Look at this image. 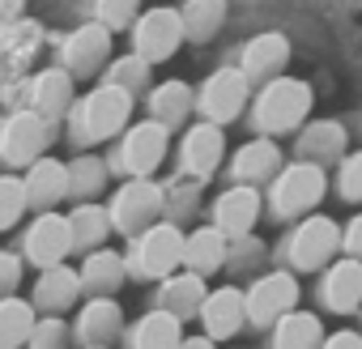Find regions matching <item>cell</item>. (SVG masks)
Here are the masks:
<instances>
[{"label":"cell","mask_w":362,"mask_h":349,"mask_svg":"<svg viewBox=\"0 0 362 349\" xmlns=\"http://www.w3.org/2000/svg\"><path fill=\"white\" fill-rule=\"evenodd\" d=\"M311 85L303 77H273L260 85L256 102H252V124H256V136H281V132H294L307 124L311 115Z\"/></svg>","instance_id":"cell-1"},{"label":"cell","mask_w":362,"mask_h":349,"mask_svg":"<svg viewBox=\"0 0 362 349\" xmlns=\"http://www.w3.org/2000/svg\"><path fill=\"white\" fill-rule=\"evenodd\" d=\"M69 115H73V136H77V145L111 141V136H119V132L128 128V119H132V94L119 90V85H111V81H103V85L90 90L86 98H77Z\"/></svg>","instance_id":"cell-2"},{"label":"cell","mask_w":362,"mask_h":349,"mask_svg":"<svg viewBox=\"0 0 362 349\" xmlns=\"http://www.w3.org/2000/svg\"><path fill=\"white\" fill-rule=\"evenodd\" d=\"M128 243L132 247L124 260H128V273H136V277L158 281V277H170L184 268V230L175 222H153L149 230H141Z\"/></svg>","instance_id":"cell-3"},{"label":"cell","mask_w":362,"mask_h":349,"mask_svg":"<svg viewBox=\"0 0 362 349\" xmlns=\"http://www.w3.org/2000/svg\"><path fill=\"white\" fill-rule=\"evenodd\" d=\"M324 192H328V174H324V166L298 158V162H290V166H281V170L273 174L269 209H273L277 218H307V213L324 201Z\"/></svg>","instance_id":"cell-4"},{"label":"cell","mask_w":362,"mask_h":349,"mask_svg":"<svg viewBox=\"0 0 362 349\" xmlns=\"http://www.w3.org/2000/svg\"><path fill=\"white\" fill-rule=\"evenodd\" d=\"M107 218H111V230L115 235L136 239L141 230H149L162 218V184H153V179H124L111 192Z\"/></svg>","instance_id":"cell-5"},{"label":"cell","mask_w":362,"mask_h":349,"mask_svg":"<svg viewBox=\"0 0 362 349\" xmlns=\"http://www.w3.org/2000/svg\"><path fill=\"white\" fill-rule=\"evenodd\" d=\"M166 149H170V132L158 119H141V124H128L119 132L115 166L128 174V179H149V174L166 162Z\"/></svg>","instance_id":"cell-6"},{"label":"cell","mask_w":362,"mask_h":349,"mask_svg":"<svg viewBox=\"0 0 362 349\" xmlns=\"http://www.w3.org/2000/svg\"><path fill=\"white\" fill-rule=\"evenodd\" d=\"M337 252H341V226L324 213H307L286 239V260L294 264V273H320L332 264Z\"/></svg>","instance_id":"cell-7"},{"label":"cell","mask_w":362,"mask_h":349,"mask_svg":"<svg viewBox=\"0 0 362 349\" xmlns=\"http://www.w3.org/2000/svg\"><path fill=\"white\" fill-rule=\"evenodd\" d=\"M247 98H252V81L243 77V69H218V73H209L205 85L197 90V111H201L205 124L226 128V124H235V119L243 115Z\"/></svg>","instance_id":"cell-8"},{"label":"cell","mask_w":362,"mask_h":349,"mask_svg":"<svg viewBox=\"0 0 362 349\" xmlns=\"http://www.w3.org/2000/svg\"><path fill=\"white\" fill-rule=\"evenodd\" d=\"M298 294H303V290H298V277L286 273V268L256 277V281L243 290L247 324H256V328H273L281 315H290V311L298 307Z\"/></svg>","instance_id":"cell-9"},{"label":"cell","mask_w":362,"mask_h":349,"mask_svg":"<svg viewBox=\"0 0 362 349\" xmlns=\"http://www.w3.org/2000/svg\"><path fill=\"white\" fill-rule=\"evenodd\" d=\"M184 18L179 9H145L132 22V56H141L145 64H162L184 47Z\"/></svg>","instance_id":"cell-10"},{"label":"cell","mask_w":362,"mask_h":349,"mask_svg":"<svg viewBox=\"0 0 362 349\" xmlns=\"http://www.w3.org/2000/svg\"><path fill=\"white\" fill-rule=\"evenodd\" d=\"M52 132H56V128H52L43 115H35V111H13L5 124H0V158L22 170V166L39 162V158L47 153Z\"/></svg>","instance_id":"cell-11"},{"label":"cell","mask_w":362,"mask_h":349,"mask_svg":"<svg viewBox=\"0 0 362 349\" xmlns=\"http://www.w3.org/2000/svg\"><path fill=\"white\" fill-rule=\"evenodd\" d=\"M69 252H73V230H69V218L56 213V209L39 213V218L26 226V235H22V260L35 264L39 273L64 264Z\"/></svg>","instance_id":"cell-12"},{"label":"cell","mask_w":362,"mask_h":349,"mask_svg":"<svg viewBox=\"0 0 362 349\" xmlns=\"http://www.w3.org/2000/svg\"><path fill=\"white\" fill-rule=\"evenodd\" d=\"M107 64H111V30L103 22L77 26L60 47V69H69L73 77H90V73H98Z\"/></svg>","instance_id":"cell-13"},{"label":"cell","mask_w":362,"mask_h":349,"mask_svg":"<svg viewBox=\"0 0 362 349\" xmlns=\"http://www.w3.org/2000/svg\"><path fill=\"white\" fill-rule=\"evenodd\" d=\"M226 158V136L218 124H192L179 136V170L188 179H209Z\"/></svg>","instance_id":"cell-14"},{"label":"cell","mask_w":362,"mask_h":349,"mask_svg":"<svg viewBox=\"0 0 362 349\" xmlns=\"http://www.w3.org/2000/svg\"><path fill=\"white\" fill-rule=\"evenodd\" d=\"M260 192L247 188V184H235L226 188L218 201H214V226L226 235V239H247L260 222Z\"/></svg>","instance_id":"cell-15"},{"label":"cell","mask_w":362,"mask_h":349,"mask_svg":"<svg viewBox=\"0 0 362 349\" xmlns=\"http://www.w3.org/2000/svg\"><path fill=\"white\" fill-rule=\"evenodd\" d=\"M324 277H320V302L328 307V311H337V315H349V311H358L362 307V260H354V256H345V260H332L328 268H320Z\"/></svg>","instance_id":"cell-16"},{"label":"cell","mask_w":362,"mask_h":349,"mask_svg":"<svg viewBox=\"0 0 362 349\" xmlns=\"http://www.w3.org/2000/svg\"><path fill=\"white\" fill-rule=\"evenodd\" d=\"M286 64H290V39L277 35V30H264V35L247 39V47L239 56V69H243V77L252 85H264V81L281 77Z\"/></svg>","instance_id":"cell-17"},{"label":"cell","mask_w":362,"mask_h":349,"mask_svg":"<svg viewBox=\"0 0 362 349\" xmlns=\"http://www.w3.org/2000/svg\"><path fill=\"white\" fill-rule=\"evenodd\" d=\"M73 102H77V94H73V73L69 69H43V73H35V81H30V111L35 115H43L56 128L73 111Z\"/></svg>","instance_id":"cell-18"},{"label":"cell","mask_w":362,"mask_h":349,"mask_svg":"<svg viewBox=\"0 0 362 349\" xmlns=\"http://www.w3.org/2000/svg\"><path fill=\"white\" fill-rule=\"evenodd\" d=\"M22 184H26V201H30V209L47 213V209H56V205L69 196V162H60V158H47V153H43L39 162H30V166H26Z\"/></svg>","instance_id":"cell-19"},{"label":"cell","mask_w":362,"mask_h":349,"mask_svg":"<svg viewBox=\"0 0 362 349\" xmlns=\"http://www.w3.org/2000/svg\"><path fill=\"white\" fill-rule=\"evenodd\" d=\"M201 324H205V336H209V341H230V336H239V328L247 324L243 290H239V285L209 290V298H205V307H201Z\"/></svg>","instance_id":"cell-20"},{"label":"cell","mask_w":362,"mask_h":349,"mask_svg":"<svg viewBox=\"0 0 362 349\" xmlns=\"http://www.w3.org/2000/svg\"><path fill=\"white\" fill-rule=\"evenodd\" d=\"M281 166H286V158H281L277 141L256 136V141L239 145V153L230 158V179H235V184H247V188H256V184H273V174H277Z\"/></svg>","instance_id":"cell-21"},{"label":"cell","mask_w":362,"mask_h":349,"mask_svg":"<svg viewBox=\"0 0 362 349\" xmlns=\"http://www.w3.org/2000/svg\"><path fill=\"white\" fill-rule=\"evenodd\" d=\"M345 153H349V136H345V128L337 119H311V124H303V132H298V158L303 162H315V166L328 170Z\"/></svg>","instance_id":"cell-22"},{"label":"cell","mask_w":362,"mask_h":349,"mask_svg":"<svg viewBox=\"0 0 362 349\" xmlns=\"http://www.w3.org/2000/svg\"><path fill=\"white\" fill-rule=\"evenodd\" d=\"M81 290H90V298H111L132 273H128V260L111 247H94L81 256Z\"/></svg>","instance_id":"cell-23"},{"label":"cell","mask_w":362,"mask_h":349,"mask_svg":"<svg viewBox=\"0 0 362 349\" xmlns=\"http://www.w3.org/2000/svg\"><path fill=\"white\" fill-rule=\"evenodd\" d=\"M145 107H149V119H158L166 132H175V128H184V124L192 119L197 94H192V85H184V81H158V85H149Z\"/></svg>","instance_id":"cell-24"},{"label":"cell","mask_w":362,"mask_h":349,"mask_svg":"<svg viewBox=\"0 0 362 349\" xmlns=\"http://www.w3.org/2000/svg\"><path fill=\"white\" fill-rule=\"evenodd\" d=\"M205 298H209L205 277H201V273H188V268L162 277V285H158V307L170 311L175 319H192V315H201Z\"/></svg>","instance_id":"cell-25"},{"label":"cell","mask_w":362,"mask_h":349,"mask_svg":"<svg viewBox=\"0 0 362 349\" xmlns=\"http://www.w3.org/2000/svg\"><path fill=\"white\" fill-rule=\"evenodd\" d=\"M77 298H81V273H77V268L56 264V268H43V273L35 277V298H30V302H35L43 315H60V311H69Z\"/></svg>","instance_id":"cell-26"},{"label":"cell","mask_w":362,"mask_h":349,"mask_svg":"<svg viewBox=\"0 0 362 349\" xmlns=\"http://www.w3.org/2000/svg\"><path fill=\"white\" fill-rule=\"evenodd\" d=\"M119 332H124V311H119L115 298H90V302L77 311L73 336H77L81 345H111Z\"/></svg>","instance_id":"cell-27"},{"label":"cell","mask_w":362,"mask_h":349,"mask_svg":"<svg viewBox=\"0 0 362 349\" xmlns=\"http://www.w3.org/2000/svg\"><path fill=\"white\" fill-rule=\"evenodd\" d=\"M226 252H230V239L218 226H201V230L184 235V268L188 273H201V277L218 273L226 264Z\"/></svg>","instance_id":"cell-28"},{"label":"cell","mask_w":362,"mask_h":349,"mask_svg":"<svg viewBox=\"0 0 362 349\" xmlns=\"http://www.w3.org/2000/svg\"><path fill=\"white\" fill-rule=\"evenodd\" d=\"M179 341H184V319H175L162 307L145 311L132 324V332H128V345L132 349H179Z\"/></svg>","instance_id":"cell-29"},{"label":"cell","mask_w":362,"mask_h":349,"mask_svg":"<svg viewBox=\"0 0 362 349\" xmlns=\"http://www.w3.org/2000/svg\"><path fill=\"white\" fill-rule=\"evenodd\" d=\"M324 345V324L311 311H290L273 324V349H320Z\"/></svg>","instance_id":"cell-30"},{"label":"cell","mask_w":362,"mask_h":349,"mask_svg":"<svg viewBox=\"0 0 362 349\" xmlns=\"http://www.w3.org/2000/svg\"><path fill=\"white\" fill-rule=\"evenodd\" d=\"M69 218V230H73V252H94V247H103L107 243V235H111V218H107V209L103 205H94V201H81L73 213H64Z\"/></svg>","instance_id":"cell-31"},{"label":"cell","mask_w":362,"mask_h":349,"mask_svg":"<svg viewBox=\"0 0 362 349\" xmlns=\"http://www.w3.org/2000/svg\"><path fill=\"white\" fill-rule=\"evenodd\" d=\"M39 324V307L26 298H0V349H26L30 332Z\"/></svg>","instance_id":"cell-32"},{"label":"cell","mask_w":362,"mask_h":349,"mask_svg":"<svg viewBox=\"0 0 362 349\" xmlns=\"http://www.w3.org/2000/svg\"><path fill=\"white\" fill-rule=\"evenodd\" d=\"M179 18H184V35L192 43H205L222 30L226 22V0H184V9H179Z\"/></svg>","instance_id":"cell-33"},{"label":"cell","mask_w":362,"mask_h":349,"mask_svg":"<svg viewBox=\"0 0 362 349\" xmlns=\"http://www.w3.org/2000/svg\"><path fill=\"white\" fill-rule=\"evenodd\" d=\"M107 188V162L94 158V153H81L69 162V196L81 205V201H94L98 192Z\"/></svg>","instance_id":"cell-34"},{"label":"cell","mask_w":362,"mask_h":349,"mask_svg":"<svg viewBox=\"0 0 362 349\" xmlns=\"http://www.w3.org/2000/svg\"><path fill=\"white\" fill-rule=\"evenodd\" d=\"M149 69H153V64H145L141 56H124V60H111L103 77H107L111 85H119V90H128V94L136 98L141 90L149 94Z\"/></svg>","instance_id":"cell-35"},{"label":"cell","mask_w":362,"mask_h":349,"mask_svg":"<svg viewBox=\"0 0 362 349\" xmlns=\"http://www.w3.org/2000/svg\"><path fill=\"white\" fill-rule=\"evenodd\" d=\"M30 201H26V184L22 174H0V230H9L26 218Z\"/></svg>","instance_id":"cell-36"},{"label":"cell","mask_w":362,"mask_h":349,"mask_svg":"<svg viewBox=\"0 0 362 349\" xmlns=\"http://www.w3.org/2000/svg\"><path fill=\"white\" fill-rule=\"evenodd\" d=\"M337 192L349 205H362V149H354L337 162Z\"/></svg>","instance_id":"cell-37"},{"label":"cell","mask_w":362,"mask_h":349,"mask_svg":"<svg viewBox=\"0 0 362 349\" xmlns=\"http://www.w3.org/2000/svg\"><path fill=\"white\" fill-rule=\"evenodd\" d=\"M64 345H69V328H64V319H60V315H39V324H35L26 349H64Z\"/></svg>","instance_id":"cell-38"},{"label":"cell","mask_w":362,"mask_h":349,"mask_svg":"<svg viewBox=\"0 0 362 349\" xmlns=\"http://www.w3.org/2000/svg\"><path fill=\"white\" fill-rule=\"evenodd\" d=\"M141 18V0H98V22L107 30H124Z\"/></svg>","instance_id":"cell-39"},{"label":"cell","mask_w":362,"mask_h":349,"mask_svg":"<svg viewBox=\"0 0 362 349\" xmlns=\"http://www.w3.org/2000/svg\"><path fill=\"white\" fill-rule=\"evenodd\" d=\"M22 285V256L0 252V298H13Z\"/></svg>","instance_id":"cell-40"},{"label":"cell","mask_w":362,"mask_h":349,"mask_svg":"<svg viewBox=\"0 0 362 349\" xmlns=\"http://www.w3.org/2000/svg\"><path fill=\"white\" fill-rule=\"evenodd\" d=\"M341 252L354 256V260H362V213H354V218L341 226Z\"/></svg>","instance_id":"cell-41"},{"label":"cell","mask_w":362,"mask_h":349,"mask_svg":"<svg viewBox=\"0 0 362 349\" xmlns=\"http://www.w3.org/2000/svg\"><path fill=\"white\" fill-rule=\"evenodd\" d=\"M320 349H362V332H354V328H341V332H328Z\"/></svg>","instance_id":"cell-42"},{"label":"cell","mask_w":362,"mask_h":349,"mask_svg":"<svg viewBox=\"0 0 362 349\" xmlns=\"http://www.w3.org/2000/svg\"><path fill=\"white\" fill-rule=\"evenodd\" d=\"M179 349H218V341H209V336H184Z\"/></svg>","instance_id":"cell-43"},{"label":"cell","mask_w":362,"mask_h":349,"mask_svg":"<svg viewBox=\"0 0 362 349\" xmlns=\"http://www.w3.org/2000/svg\"><path fill=\"white\" fill-rule=\"evenodd\" d=\"M81 349H107V345H81Z\"/></svg>","instance_id":"cell-44"}]
</instances>
